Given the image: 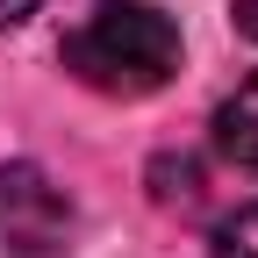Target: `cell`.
<instances>
[{
	"label": "cell",
	"mask_w": 258,
	"mask_h": 258,
	"mask_svg": "<svg viewBox=\"0 0 258 258\" xmlns=\"http://www.w3.org/2000/svg\"><path fill=\"white\" fill-rule=\"evenodd\" d=\"M57 57L79 86L108 93V101H144L179 72V29L151 0H101L86 22L64 29Z\"/></svg>",
	"instance_id": "obj_1"
},
{
	"label": "cell",
	"mask_w": 258,
	"mask_h": 258,
	"mask_svg": "<svg viewBox=\"0 0 258 258\" xmlns=\"http://www.w3.org/2000/svg\"><path fill=\"white\" fill-rule=\"evenodd\" d=\"M72 201L43 165H0V258H64Z\"/></svg>",
	"instance_id": "obj_2"
},
{
	"label": "cell",
	"mask_w": 258,
	"mask_h": 258,
	"mask_svg": "<svg viewBox=\"0 0 258 258\" xmlns=\"http://www.w3.org/2000/svg\"><path fill=\"white\" fill-rule=\"evenodd\" d=\"M215 144H222V158H230V165L258 172V72L215 108Z\"/></svg>",
	"instance_id": "obj_3"
},
{
	"label": "cell",
	"mask_w": 258,
	"mask_h": 258,
	"mask_svg": "<svg viewBox=\"0 0 258 258\" xmlns=\"http://www.w3.org/2000/svg\"><path fill=\"white\" fill-rule=\"evenodd\" d=\"M208 258H258V201L215 222V237H208Z\"/></svg>",
	"instance_id": "obj_4"
},
{
	"label": "cell",
	"mask_w": 258,
	"mask_h": 258,
	"mask_svg": "<svg viewBox=\"0 0 258 258\" xmlns=\"http://www.w3.org/2000/svg\"><path fill=\"white\" fill-rule=\"evenodd\" d=\"M151 194H158V201H179V208H194V201H201V165H194V158H158V165H151Z\"/></svg>",
	"instance_id": "obj_5"
},
{
	"label": "cell",
	"mask_w": 258,
	"mask_h": 258,
	"mask_svg": "<svg viewBox=\"0 0 258 258\" xmlns=\"http://www.w3.org/2000/svg\"><path fill=\"white\" fill-rule=\"evenodd\" d=\"M43 0H0V29H15V22H29Z\"/></svg>",
	"instance_id": "obj_6"
},
{
	"label": "cell",
	"mask_w": 258,
	"mask_h": 258,
	"mask_svg": "<svg viewBox=\"0 0 258 258\" xmlns=\"http://www.w3.org/2000/svg\"><path fill=\"white\" fill-rule=\"evenodd\" d=\"M237 29H244L251 43H258V0H237Z\"/></svg>",
	"instance_id": "obj_7"
}]
</instances>
